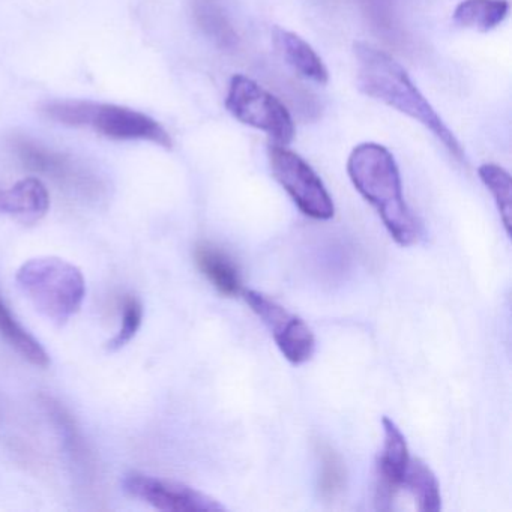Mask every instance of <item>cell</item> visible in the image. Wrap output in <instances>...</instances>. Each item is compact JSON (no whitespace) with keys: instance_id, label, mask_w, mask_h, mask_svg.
<instances>
[{"instance_id":"8fae6325","label":"cell","mask_w":512,"mask_h":512,"mask_svg":"<svg viewBox=\"0 0 512 512\" xmlns=\"http://www.w3.org/2000/svg\"><path fill=\"white\" fill-rule=\"evenodd\" d=\"M50 209V194L37 178H26L10 188H0V214L20 223L37 224Z\"/></svg>"},{"instance_id":"277c9868","label":"cell","mask_w":512,"mask_h":512,"mask_svg":"<svg viewBox=\"0 0 512 512\" xmlns=\"http://www.w3.org/2000/svg\"><path fill=\"white\" fill-rule=\"evenodd\" d=\"M226 109L236 121L265 133L272 145L289 146L295 139V122L287 107L244 74L230 80Z\"/></svg>"},{"instance_id":"5bb4252c","label":"cell","mask_w":512,"mask_h":512,"mask_svg":"<svg viewBox=\"0 0 512 512\" xmlns=\"http://www.w3.org/2000/svg\"><path fill=\"white\" fill-rule=\"evenodd\" d=\"M508 14L509 0H463L455 8L452 22L485 34L502 25Z\"/></svg>"},{"instance_id":"2e32d148","label":"cell","mask_w":512,"mask_h":512,"mask_svg":"<svg viewBox=\"0 0 512 512\" xmlns=\"http://www.w3.org/2000/svg\"><path fill=\"white\" fill-rule=\"evenodd\" d=\"M403 487L413 494L419 511L437 512L442 509L439 481L433 470L419 458H410Z\"/></svg>"},{"instance_id":"d6986e66","label":"cell","mask_w":512,"mask_h":512,"mask_svg":"<svg viewBox=\"0 0 512 512\" xmlns=\"http://www.w3.org/2000/svg\"><path fill=\"white\" fill-rule=\"evenodd\" d=\"M320 463H322L319 479L320 493L325 499H332L340 494L346 485V467L340 455L329 446L320 448Z\"/></svg>"},{"instance_id":"4fadbf2b","label":"cell","mask_w":512,"mask_h":512,"mask_svg":"<svg viewBox=\"0 0 512 512\" xmlns=\"http://www.w3.org/2000/svg\"><path fill=\"white\" fill-rule=\"evenodd\" d=\"M197 268L208 278L209 283L227 298H236L242 292V278L238 266L220 248L202 244L194 253Z\"/></svg>"},{"instance_id":"6da1fadb","label":"cell","mask_w":512,"mask_h":512,"mask_svg":"<svg viewBox=\"0 0 512 512\" xmlns=\"http://www.w3.org/2000/svg\"><path fill=\"white\" fill-rule=\"evenodd\" d=\"M353 55L356 82L362 94L418 122L445 146L455 160H466L463 146L455 134L421 94L400 62L365 41L353 44Z\"/></svg>"},{"instance_id":"9a60e30c","label":"cell","mask_w":512,"mask_h":512,"mask_svg":"<svg viewBox=\"0 0 512 512\" xmlns=\"http://www.w3.org/2000/svg\"><path fill=\"white\" fill-rule=\"evenodd\" d=\"M0 335L22 358L35 367L44 368L50 364L49 353L28 329L23 328L22 323L11 313L10 307L2 296H0Z\"/></svg>"},{"instance_id":"ac0fdd59","label":"cell","mask_w":512,"mask_h":512,"mask_svg":"<svg viewBox=\"0 0 512 512\" xmlns=\"http://www.w3.org/2000/svg\"><path fill=\"white\" fill-rule=\"evenodd\" d=\"M122 322L121 328H119L118 334L115 337L110 338L107 343V349L110 352H116V350L124 349L128 343H131L134 337H136L139 329L142 328L143 323V304L137 296L125 295L122 299Z\"/></svg>"},{"instance_id":"52a82bcc","label":"cell","mask_w":512,"mask_h":512,"mask_svg":"<svg viewBox=\"0 0 512 512\" xmlns=\"http://www.w3.org/2000/svg\"><path fill=\"white\" fill-rule=\"evenodd\" d=\"M124 490L130 496L169 512H214L223 511L224 505L193 487L158 478L142 472H130L124 476Z\"/></svg>"},{"instance_id":"e0dca14e","label":"cell","mask_w":512,"mask_h":512,"mask_svg":"<svg viewBox=\"0 0 512 512\" xmlns=\"http://www.w3.org/2000/svg\"><path fill=\"white\" fill-rule=\"evenodd\" d=\"M482 184L487 187L499 209L506 233H511V176L497 164H482L478 169Z\"/></svg>"},{"instance_id":"ba28073f","label":"cell","mask_w":512,"mask_h":512,"mask_svg":"<svg viewBox=\"0 0 512 512\" xmlns=\"http://www.w3.org/2000/svg\"><path fill=\"white\" fill-rule=\"evenodd\" d=\"M86 127L113 140H143L166 149L173 146L172 137L160 122L145 113L116 104L91 101Z\"/></svg>"},{"instance_id":"ffe728a7","label":"cell","mask_w":512,"mask_h":512,"mask_svg":"<svg viewBox=\"0 0 512 512\" xmlns=\"http://www.w3.org/2000/svg\"><path fill=\"white\" fill-rule=\"evenodd\" d=\"M194 13L199 19L200 26L223 46H230L235 41V34L227 23L226 17L214 0H194Z\"/></svg>"},{"instance_id":"8992f818","label":"cell","mask_w":512,"mask_h":512,"mask_svg":"<svg viewBox=\"0 0 512 512\" xmlns=\"http://www.w3.org/2000/svg\"><path fill=\"white\" fill-rule=\"evenodd\" d=\"M244 298L251 310L271 329L275 343L287 361L301 365L313 358L316 338L301 317L289 313L268 296L254 290L244 292Z\"/></svg>"},{"instance_id":"5b68a950","label":"cell","mask_w":512,"mask_h":512,"mask_svg":"<svg viewBox=\"0 0 512 512\" xmlns=\"http://www.w3.org/2000/svg\"><path fill=\"white\" fill-rule=\"evenodd\" d=\"M269 166L275 181L292 197L299 211L313 220H331L334 202L313 167L287 146L269 145Z\"/></svg>"},{"instance_id":"7c38bea8","label":"cell","mask_w":512,"mask_h":512,"mask_svg":"<svg viewBox=\"0 0 512 512\" xmlns=\"http://www.w3.org/2000/svg\"><path fill=\"white\" fill-rule=\"evenodd\" d=\"M272 43L283 61L302 79L316 85L329 82V71L316 50L295 32L283 28L272 31Z\"/></svg>"},{"instance_id":"30bf717a","label":"cell","mask_w":512,"mask_h":512,"mask_svg":"<svg viewBox=\"0 0 512 512\" xmlns=\"http://www.w3.org/2000/svg\"><path fill=\"white\" fill-rule=\"evenodd\" d=\"M383 440L382 454L377 461V506L380 509L391 508L398 491L403 488L404 476L409 466L410 455L406 437L388 416L382 419Z\"/></svg>"},{"instance_id":"7a4b0ae2","label":"cell","mask_w":512,"mask_h":512,"mask_svg":"<svg viewBox=\"0 0 512 512\" xmlns=\"http://www.w3.org/2000/svg\"><path fill=\"white\" fill-rule=\"evenodd\" d=\"M347 173L353 187L374 206L392 239L401 247L416 244L421 227L404 200L394 155L379 143H361L347 160Z\"/></svg>"},{"instance_id":"3957f363","label":"cell","mask_w":512,"mask_h":512,"mask_svg":"<svg viewBox=\"0 0 512 512\" xmlns=\"http://www.w3.org/2000/svg\"><path fill=\"white\" fill-rule=\"evenodd\" d=\"M16 280L35 308L56 325H65L82 310L86 280L68 260L35 257L20 266Z\"/></svg>"},{"instance_id":"9c48e42d","label":"cell","mask_w":512,"mask_h":512,"mask_svg":"<svg viewBox=\"0 0 512 512\" xmlns=\"http://www.w3.org/2000/svg\"><path fill=\"white\" fill-rule=\"evenodd\" d=\"M16 149L20 160L28 169L43 173L58 184L85 193L97 185L92 175L68 155L53 151L31 139H17Z\"/></svg>"}]
</instances>
